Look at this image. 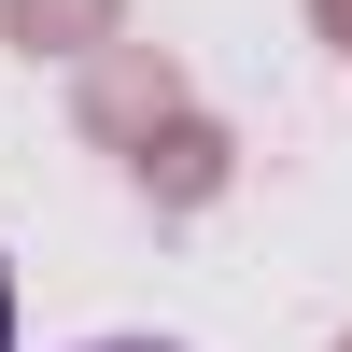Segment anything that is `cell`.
Masks as SVG:
<instances>
[{"mask_svg":"<svg viewBox=\"0 0 352 352\" xmlns=\"http://www.w3.org/2000/svg\"><path fill=\"white\" fill-rule=\"evenodd\" d=\"M0 352H14V268H0Z\"/></svg>","mask_w":352,"mask_h":352,"instance_id":"1","label":"cell"},{"mask_svg":"<svg viewBox=\"0 0 352 352\" xmlns=\"http://www.w3.org/2000/svg\"><path fill=\"white\" fill-rule=\"evenodd\" d=\"M99 352H169V338H99Z\"/></svg>","mask_w":352,"mask_h":352,"instance_id":"2","label":"cell"}]
</instances>
